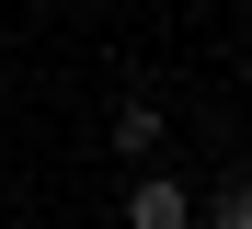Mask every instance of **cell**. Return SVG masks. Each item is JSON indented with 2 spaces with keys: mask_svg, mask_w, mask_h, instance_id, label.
<instances>
[{
  "mask_svg": "<svg viewBox=\"0 0 252 229\" xmlns=\"http://www.w3.org/2000/svg\"><path fill=\"white\" fill-rule=\"evenodd\" d=\"M195 229H252V172L206 183V195H195Z\"/></svg>",
  "mask_w": 252,
  "mask_h": 229,
  "instance_id": "3957f363",
  "label": "cell"
},
{
  "mask_svg": "<svg viewBox=\"0 0 252 229\" xmlns=\"http://www.w3.org/2000/svg\"><path fill=\"white\" fill-rule=\"evenodd\" d=\"M126 229H195V183H172L160 161H138V183H126Z\"/></svg>",
  "mask_w": 252,
  "mask_h": 229,
  "instance_id": "6da1fadb",
  "label": "cell"
},
{
  "mask_svg": "<svg viewBox=\"0 0 252 229\" xmlns=\"http://www.w3.org/2000/svg\"><path fill=\"white\" fill-rule=\"evenodd\" d=\"M12 229H34V218H12Z\"/></svg>",
  "mask_w": 252,
  "mask_h": 229,
  "instance_id": "277c9868",
  "label": "cell"
},
{
  "mask_svg": "<svg viewBox=\"0 0 252 229\" xmlns=\"http://www.w3.org/2000/svg\"><path fill=\"white\" fill-rule=\"evenodd\" d=\"M103 137H115V161H160V137H172V115H160L149 92H126V103L103 115Z\"/></svg>",
  "mask_w": 252,
  "mask_h": 229,
  "instance_id": "7a4b0ae2",
  "label": "cell"
}]
</instances>
